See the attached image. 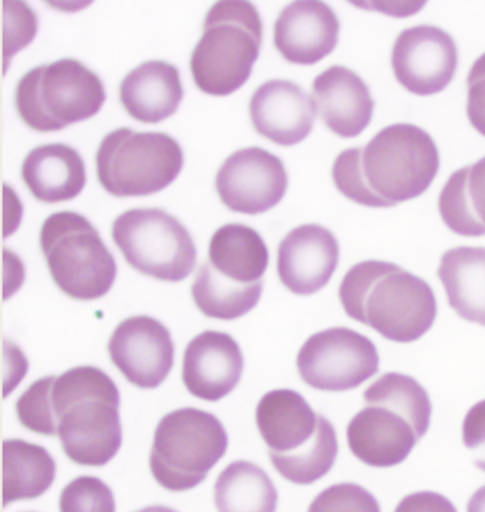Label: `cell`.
Masks as SVG:
<instances>
[{
  "instance_id": "6da1fadb",
  "label": "cell",
  "mask_w": 485,
  "mask_h": 512,
  "mask_svg": "<svg viewBox=\"0 0 485 512\" xmlns=\"http://www.w3.org/2000/svg\"><path fill=\"white\" fill-rule=\"evenodd\" d=\"M50 412L57 437L70 461L83 467H103L123 443L120 392L106 372L77 366L52 376Z\"/></svg>"
},
{
  "instance_id": "7a4b0ae2",
  "label": "cell",
  "mask_w": 485,
  "mask_h": 512,
  "mask_svg": "<svg viewBox=\"0 0 485 512\" xmlns=\"http://www.w3.org/2000/svg\"><path fill=\"white\" fill-rule=\"evenodd\" d=\"M339 299L346 315L396 343L423 338L437 318L433 289L392 262L365 261L343 278Z\"/></svg>"
},
{
  "instance_id": "3957f363",
  "label": "cell",
  "mask_w": 485,
  "mask_h": 512,
  "mask_svg": "<svg viewBox=\"0 0 485 512\" xmlns=\"http://www.w3.org/2000/svg\"><path fill=\"white\" fill-rule=\"evenodd\" d=\"M363 397L366 406L346 430L350 451L369 467L399 466L430 429L429 393L413 377L386 373Z\"/></svg>"
},
{
  "instance_id": "277c9868",
  "label": "cell",
  "mask_w": 485,
  "mask_h": 512,
  "mask_svg": "<svg viewBox=\"0 0 485 512\" xmlns=\"http://www.w3.org/2000/svg\"><path fill=\"white\" fill-rule=\"evenodd\" d=\"M255 419L269 460L285 480L311 485L335 466L339 453L335 427L301 393L289 389L266 393Z\"/></svg>"
},
{
  "instance_id": "5b68a950",
  "label": "cell",
  "mask_w": 485,
  "mask_h": 512,
  "mask_svg": "<svg viewBox=\"0 0 485 512\" xmlns=\"http://www.w3.org/2000/svg\"><path fill=\"white\" fill-rule=\"evenodd\" d=\"M262 26L257 6L221 0L208 10L200 42L191 55L195 86L211 96H228L251 77L261 52Z\"/></svg>"
},
{
  "instance_id": "8992f818",
  "label": "cell",
  "mask_w": 485,
  "mask_h": 512,
  "mask_svg": "<svg viewBox=\"0 0 485 512\" xmlns=\"http://www.w3.org/2000/svg\"><path fill=\"white\" fill-rule=\"evenodd\" d=\"M107 99L103 80L76 59H60L30 69L16 87L20 119L39 133L60 131L92 119Z\"/></svg>"
},
{
  "instance_id": "52a82bcc",
  "label": "cell",
  "mask_w": 485,
  "mask_h": 512,
  "mask_svg": "<svg viewBox=\"0 0 485 512\" xmlns=\"http://www.w3.org/2000/svg\"><path fill=\"white\" fill-rule=\"evenodd\" d=\"M40 248L57 288L70 298H103L116 282V259L82 214L60 211L47 217L40 229Z\"/></svg>"
},
{
  "instance_id": "ba28073f",
  "label": "cell",
  "mask_w": 485,
  "mask_h": 512,
  "mask_svg": "<svg viewBox=\"0 0 485 512\" xmlns=\"http://www.w3.org/2000/svg\"><path fill=\"white\" fill-rule=\"evenodd\" d=\"M227 450L228 433L217 416L194 407L174 410L157 424L150 471L165 490H193Z\"/></svg>"
},
{
  "instance_id": "9c48e42d",
  "label": "cell",
  "mask_w": 485,
  "mask_h": 512,
  "mask_svg": "<svg viewBox=\"0 0 485 512\" xmlns=\"http://www.w3.org/2000/svg\"><path fill=\"white\" fill-rule=\"evenodd\" d=\"M184 153L174 137L158 131L117 128L101 140L96 154L97 178L114 197L157 194L183 171Z\"/></svg>"
},
{
  "instance_id": "30bf717a",
  "label": "cell",
  "mask_w": 485,
  "mask_h": 512,
  "mask_svg": "<svg viewBox=\"0 0 485 512\" xmlns=\"http://www.w3.org/2000/svg\"><path fill=\"white\" fill-rule=\"evenodd\" d=\"M439 170V148L427 131L413 124L383 128L362 148L367 187L389 207L420 197Z\"/></svg>"
},
{
  "instance_id": "8fae6325",
  "label": "cell",
  "mask_w": 485,
  "mask_h": 512,
  "mask_svg": "<svg viewBox=\"0 0 485 512\" xmlns=\"http://www.w3.org/2000/svg\"><path fill=\"white\" fill-rule=\"evenodd\" d=\"M111 237L127 264L158 281H184L197 264L190 232L161 208L123 212L113 222Z\"/></svg>"
},
{
  "instance_id": "7c38bea8",
  "label": "cell",
  "mask_w": 485,
  "mask_h": 512,
  "mask_svg": "<svg viewBox=\"0 0 485 512\" xmlns=\"http://www.w3.org/2000/svg\"><path fill=\"white\" fill-rule=\"evenodd\" d=\"M376 345L349 328H330L303 343L296 367L303 382L321 392L357 389L379 372Z\"/></svg>"
},
{
  "instance_id": "4fadbf2b",
  "label": "cell",
  "mask_w": 485,
  "mask_h": 512,
  "mask_svg": "<svg viewBox=\"0 0 485 512\" xmlns=\"http://www.w3.org/2000/svg\"><path fill=\"white\" fill-rule=\"evenodd\" d=\"M215 188L228 210L258 215L285 197L288 173L281 158L264 148H242L222 163Z\"/></svg>"
},
{
  "instance_id": "5bb4252c",
  "label": "cell",
  "mask_w": 485,
  "mask_h": 512,
  "mask_svg": "<svg viewBox=\"0 0 485 512\" xmlns=\"http://www.w3.org/2000/svg\"><path fill=\"white\" fill-rule=\"evenodd\" d=\"M457 66L456 42L436 26L420 25L403 30L394 42V77L416 96L443 92L456 76Z\"/></svg>"
},
{
  "instance_id": "9a60e30c",
  "label": "cell",
  "mask_w": 485,
  "mask_h": 512,
  "mask_svg": "<svg viewBox=\"0 0 485 512\" xmlns=\"http://www.w3.org/2000/svg\"><path fill=\"white\" fill-rule=\"evenodd\" d=\"M113 365L127 382L140 389H157L174 366L170 330L151 316H131L114 329L109 340Z\"/></svg>"
},
{
  "instance_id": "2e32d148",
  "label": "cell",
  "mask_w": 485,
  "mask_h": 512,
  "mask_svg": "<svg viewBox=\"0 0 485 512\" xmlns=\"http://www.w3.org/2000/svg\"><path fill=\"white\" fill-rule=\"evenodd\" d=\"M339 255L338 239L328 228L318 224L293 228L279 244V279L295 295H313L329 284Z\"/></svg>"
},
{
  "instance_id": "e0dca14e",
  "label": "cell",
  "mask_w": 485,
  "mask_h": 512,
  "mask_svg": "<svg viewBox=\"0 0 485 512\" xmlns=\"http://www.w3.org/2000/svg\"><path fill=\"white\" fill-rule=\"evenodd\" d=\"M340 23L335 10L319 0H296L279 13L274 45L286 62L312 66L335 50Z\"/></svg>"
},
{
  "instance_id": "ac0fdd59",
  "label": "cell",
  "mask_w": 485,
  "mask_h": 512,
  "mask_svg": "<svg viewBox=\"0 0 485 512\" xmlns=\"http://www.w3.org/2000/svg\"><path fill=\"white\" fill-rule=\"evenodd\" d=\"M242 372L244 355L237 340L228 333L205 330L185 349L183 383L197 399H224L238 386Z\"/></svg>"
},
{
  "instance_id": "d6986e66",
  "label": "cell",
  "mask_w": 485,
  "mask_h": 512,
  "mask_svg": "<svg viewBox=\"0 0 485 512\" xmlns=\"http://www.w3.org/2000/svg\"><path fill=\"white\" fill-rule=\"evenodd\" d=\"M252 126L278 146L302 143L311 134L316 109L313 99L289 80H269L255 90L249 101Z\"/></svg>"
},
{
  "instance_id": "ffe728a7",
  "label": "cell",
  "mask_w": 485,
  "mask_h": 512,
  "mask_svg": "<svg viewBox=\"0 0 485 512\" xmlns=\"http://www.w3.org/2000/svg\"><path fill=\"white\" fill-rule=\"evenodd\" d=\"M316 114L342 138L359 137L369 126L375 100L362 77L343 66H332L312 84Z\"/></svg>"
},
{
  "instance_id": "44dd1931",
  "label": "cell",
  "mask_w": 485,
  "mask_h": 512,
  "mask_svg": "<svg viewBox=\"0 0 485 512\" xmlns=\"http://www.w3.org/2000/svg\"><path fill=\"white\" fill-rule=\"evenodd\" d=\"M184 97L180 70L163 60H148L126 74L120 101L140 123L157 124L173 116Z\"/></svg>"
},
{
  "instance_id": "7402d4cb",
  "label": "cell",
  "mask_w": 485,
  "mask_h": 512,
  "mask_svg": "<svg viewBox=\"0 0 485 512\" xmlns=\"http://www.w3.org/2000/svg\"><path fill=\"white\" fill-rule=\"evenodd\" d=\"M22 178L36 200L46 204L70 201L84 190L86 164L72 146L43 144L23 160Z\"/></svg>"
},
{
  "instance_id": "603a6c76",
  "label": "cell",
  "mask_w": 485,
  "mask_h": 512,
  "mask_svg": "<svg viewBox=\"0 0 485 512\" xmlns=\"http://www.w3.org/2000/svg\"><path fill=\"white\" fill-rule=\"evenodd\" d=\"M439 278L450 308L461 319L485 326V248L450 249L441 256Z\"/></svg>"
},
{
  "instance_id": "cb8c5ba5",
  "label": "cell",
  "mask_w": 485,
  "mask_h": 512,
  "mask_svg": "<svg viewBox=\"0 0 485 512\" xmlns=\"http://www.w3.org/2000/svg\"><path fill=\"white\" fill-rule=\"evenodd\" d=\"M208 262L229 281L257 284L268 269L269 251L264 238L254 228L227 224L212 235Z\"/></svg>"
},
{
  "instance_id": "d4e9b609",
  "label": "cell",
  "mask_w": 485,
  "mask_h": 512,
  "mask_svg": "<svg viewBox=\"0 0 485 512\" xmlns=\"http://www.w3.org/2000/svg\"><path fill=\"white\" fill-rule=\"evenodd\" d=\"M56 461L45 447L29 441H3V507L35 500L52 487Z\"/></svg>"
},
{
  "instance_id": "484cf974",
  "label": "cell",
  "mask_w": 485,
  "mask_h": 512,
  "mask_svg": "<svg viewBox=\"0 0 485 512\" xmlns=\"http://www.w3.org/2000/svg\"><path fill=\"white\" fill-rule=\"evenodd\" d=\"M441 220L454 234L478 238L485 235V157L457 170L439 198Z\"/></svg>"
},
{
  "instance_id": "4316f807",
  "label": "cell",
  "mask_w": 485,
  "mask_h": 512,
  "mask_svg": "<svg viewBox=\"0 0 485 512\" xmlns=\"http://www.w3.org/2000/svg\"><path fill=\"white\" fill-rule=\"evenodd\" d=\"M214 503L218 512H276L278 491L264 468L234 461L215 481Z\"/></svg>"
},
{
  "instance_id": "83f0119b",
  "label": "cell",
  "mask_w": 485,
  "mask_h": 512,
  "mask_svg": "<svg viewBox=\"0 0 485 512\" xmlns=\"http://www.w3.org/2000/svg\"><path fill=\"white\" fill-rule=\"evenodd\" d=\"M264 282L238 284L218 274L210 262L205 261L198 269L191 295L197 308L207 318L235 320L247 315L261 299Z\"/></svg>"
},
{
  "instance_id": "f1b7e54d",
  "label": "cell",
  "mask_w": 485,
  "mask_h": 512,
  "mask_svg": "<svg viewBox=\"0 0 485 512\" xmlns=\"http://www.w3.org/2000/svg\"><path fill=\"white\" fill-rule=\"evenodd\" d=\"M332 178L340 194L348 200L370 208H390L367 187L362 173V147L348 148L336 157Z\"/></svg>"
},
{
  "instance_id": "f546056e",
  "label": "cell",
  "mask_w": 485,
  "mask_h": 512,
  "mask_svg": "<svg viewBox=\"0 0 485 512\" xmlns=\"http://www.w3.org/2000/svg\"><path fill=\"white\" fill-rule=\"evenodd\" d=\"M60 512H116V500L109 485L93 476L74 478L63 488Z\"/></svg>"
},
{
  "instance_id": "4dcf8cb0",
  "label": "cell",
  "mask_w": 485,
  "mask_h": 512,
  "mask_svg": "<svg viewBox=\"0 0 485 512\" xmlns=\"http://www.w3.org/2000/svg\"><path fill=\"white\" fill-rule=\"evenodd\" d=\"M52 376L42 377L30 384L16 402V414L25 429L43 436L55 437L56 429L50 412L49 387Z\"/></svg>"
},
{
  "instance_id": "1f68e13d",
  "label": "cell",
  "mask_w": 485,
  "mask_h": 512,
  "mask_svg": "<svg viewBox=\"0 0 485 512\" xmlns=\"http://www.w3.org/2000/svg\"><path fill=\"white\" fill-rule=\"evenodd\" d=\"M308 512H382L375 495L362 485L340 483L330 485L309 505Z\"/></svg>"
},
{
  "instance_id": "d6a6232c",
  "label": "cell",
  "mask_w": 485,
  "mask_h": 512,
  "mask_svg": "<svg viewBox=\"0 0 485 512\" xmlns=\"http://www.w3.org/2000/svg\"><path fill=\"white\" fill-rule=\"evenodd\" d=\"M467 90L468 120L485 137V53L478 57L468 73Z\"/></svg>"
},
{
  "instance_id": "836d02e7",
  "label": "cell",
  "mask_w": 485,
  "mask_h": 512,
  "mask_svg": "<svg viewBox=\"0 0 485 512\" xmlns=\"http://www.w3.org/2000/svg\"><path fill=\"white\" fill-rule=\"evenodd\" d=\"M463 443L473 453L476 467L485 473V400L468 410L463 423Z\"/></svg>"
},
{
  "instance_id": "e575fe53",
  "label": "cell",
  "mask_w": 485,
  "mask_h": 512,
  "mask_svg": "<svg viewBox=\"0 0 485 512\" xmlns=\"http://www.w3.org/2000/svg\"><path fill=\"white\" fill-rule=\"evenodd\" d=\"M394 512H457L449 498L433 491L406 495Z\"/></svg>"
},
{
  "instance_id": "d590c367",
  "label": "cell",
  "mask_w": 485,
  "mask_h": 512,
  "mask_svg": "<svg viewBox=\"0 0 485 512\" xmlns=\"http://www.w3.org/2000/svg\"><path fill=\"white\" fill-rule=\"evenodd\" d=\"M423 6L424 2H373L369 6H359V8L375 9L377 12L396 16V18H407V16H412L414 13L419 12Z\"/></svg>"
},
{
  "instance_id": "8d00e7d4",
  "label": "cell",
  "mask_w": 485,
  "mask_h": 512,
  "mask_svg": "<svg viewBox=\"0 0 485 512\" xmlns=\"http://www.w3.org/2000/svg\"><path fill=\"white\" fill-rule=\"evenodd\" d=\"M467 512H485V485L478 488L467 504Z\"/></svg>"
},
{
  "instance_id": "74e56055",
  "label": "cell",
  "mask_w": 485,
  "mask_h": 512,
  "mask_svg": "<svg viewBox=\"0 0 485 512\" xmlns=\"http://www.w3.org/2000/svg\"><path fill=\"white\" fill-rule=\"evenodd\" d=\"M137 512H178L174 508L165 507V505H150V507L143 508Z\"/></svg>"
}]
</instances>
